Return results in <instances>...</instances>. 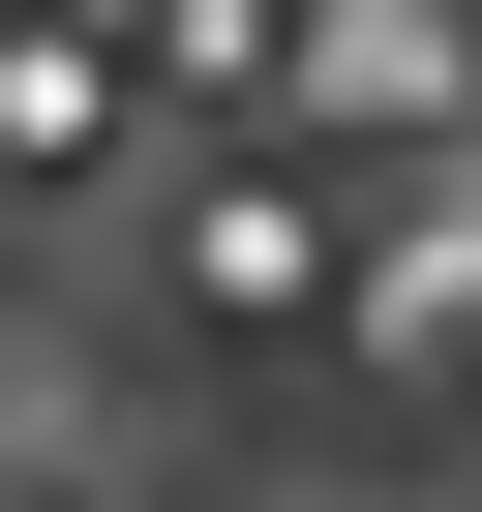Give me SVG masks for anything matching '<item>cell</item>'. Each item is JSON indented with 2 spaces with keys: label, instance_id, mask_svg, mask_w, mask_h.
<instances>
[{
  "label": "cell",
  "instance_id": "1",
  "mask_svg": "<svg viewBox=\"0 0 482 512\" xmlns=\"http://www.w3.org/2000/svg\"><path fill=\"white\" fill-rule=\"evenodd\" d=\"M272 91H302V151H332V121L452 151V121H482V0H302V61H272Z\"/></svg>",
  "mask_w": 482,
  "mask_h": 512
},
{
  "label": "cell",
  "instance_id": "2",
  "mask_svg": "<svg viewBox=\"0 0 482 512\" xmlns=\"http://www.w3.org/2000/svg\"><path fill=\"white\" fill-rule=\"evenodd\" d=\"M181 302H241V332H272V302H332V181H272V151H241V181H181Z\"/></svg>",
  "mask_w": 482,
  "mask_h": 512
},
{
  "label": "cell",
  "instance_id": "3",
  "mask_svg": "<svg viewBox=\"0 0 482 512\" xmlns=\"http://www.w3.org/2000/svg\"><path fill=\"white\" fill-rule=\"evenodd\" d=\"M91 151H121V61L91 31H0V181H91Z\"/></svg>",
  "mask_w": 482,
  "mask_h": 512
},
{
  "label": "cell",
  "instance_id": "4",
  "mask_svg": "<svg viewBox=\"0 0 482 512\" xmlns=\"http://www.w3.org/2000/svg\"><path fill=\"white\" fill-rule=\"evenodd\" d=\"M0 31H31V0H0Z\"/></svg>",
  "mask_w": 482,
  "mask_h": 512
}]
</instances>
